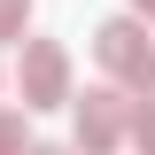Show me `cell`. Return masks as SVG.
Masks as SVG:
<instances>
[{"mask_svg":"<svg viewBox=\"0 0 155 155\" xmlns=\"http://www.w3.org/2000/svg\"><path fill=\"white\" fill-rule=\"evenodd\" d=\"M93 54H101V70H109L124 93L155 101V39H147V23H132V16H109V23L93 31Z\"/></svg>","mask_w":155,"mask_h":155,"instance_id":"cell-1","label":"cell"},{"mask_svg":"<svg viewBox=\"0 0 155 155\" xmlns=\"http://www.w3.org/2000/svg\"><path fill=\"white\" fill-rule=\"evenodd\" d=\"M16 93H23V116H31V109H62V101H70V54H62V39H23Z\"/></svg>","mask_w":155,"mask_h":155,"instance_id":"cell-2","label":"cell"},{"mask_svg":"<svg viewBox=\"0 0 155 155\" xmlns=\"http://www.w3.org/2000/svg\"><path fill=\"white\" fill-rule=\"evenodd\" d=\"M70 109H78V155H116L132 101L116 93V85H93V93H85V101H70Z\"/></svg>","mask_w":155,"mask_h":155,"instance_id":"cell-3","label":"cell"},{"mask_svg":"<svg viewBox=\"0 0 155 155\" xmlns=\"http://www.w3.org/2000/svg\"><path fill=\"white\" fill-rule=\"evenodd\" d=\"M124 140H132L140 155H155V101H132V116H124Z\"/></svg>","mask_w":155,"mask_h":155,"instance_id":"cell-4","label":"cell"},{"mask_svg":"<svg viewBox=\"0 0 155 155\" xmlns=\"http://www.w3.org/2000/svg\"><path fill=\"white\" fill-rule=\"evenodd\" d=\"M31 31V0H0V47H16Z\"/></svg>","mask_w":155,"mask_h":155,"instance_id":"cell-5","label":"cell"},{"mask_svg":"<svg viewBox=\"0 0 155 155\" xmlns=\"http://www.w3.org/2000/svg\"><path fill=\"white\" fill-rule=\"evenodd\" d=\"M31 132H23V109H0V155H23Z\"/></svg>","mask_w":155,"mask_h":155,"instance_id":"cell-6","label":"cell"},{"mask_svg":"<svg viewBox=\"0 0 155 155\" xmlns=\"http://www.w3.org/2000/svg\"><path fill=\"white\" fill-rule=\"evenodd\" d=\"M132 23H155V0H132Z\"/></svg>","mask_w":155,"mask_h":155,"instance_id":"cell-7","label":"cell"},{"mask_svg":"<svg viewBox=\"0 0 155 155\" xmlns=\"http://www.w3.org/2000/svg\"><path fill=\"white\" fill-rule=\"evenodd\" d=\"M23 155H70V147H47V140H31V147H23Z\"/></svg>","mask_w":155,"mask_h":155,"instance_id":"cell-8","label":"cell"}]
</instances>
